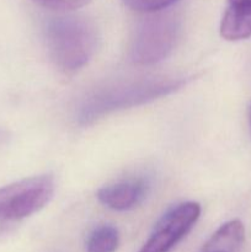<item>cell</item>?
I'll use <instances>...</instances> for the list:
<instances>
[{
  "mask_svg": "<svg viewBox=\"0 0 251 252\" xmlns=\"http://www.w3.org/2000/svg\"><path fill=\"white\" fill-rule=\"evenodd\" d=\"M220 36L226 41H241L251 37V7L228 5L220 22Z\"/></svg>",
  "mask_w": 251,
  "mask_h": 252,
  "instance_id": "ba28073f",
  "label": "cell"
},
{
  "mask_svg": "<svg viewBox=\"0 0 251 252\" xmlns=\"http://www.w3.org/2000/svg\"><path fill=\"white\" fill-rule=\"evenodd\" d=\"M229 5H240V6L251 7V0H228Z\"/></svg>",
  "mask_w": 251,
  "mask_h": 252,
  "instance_id": "7c38bea8",
  "label": "cell"
},
{
  "mask_svg": "<svg viewBox=\"0 0 251 252\" xmlns=\"http://www.w3.org/2000/svg\"><path fill=\"white\" fill-rule=\"evenodd\" d=\"M186 81L175 76H148L110 84L84 98L78 110V121L86 126L115 111L152 102L181 89Z\"/></svg>",
  "mask_w": 251,
  "mask_h": 252,
  "instance_id": "6da1fadb",
  "label": "cell"
},
{
  "mask_svg": "<svg viewBox=\"0 0 251 252\" xmlns=\"http://www.w3.org/2000/svg\"><path fill=\"white\" fill-rule=\"evenodd\" d=\"M249 126H250V130H251V107H250V111H249Z\"/></svg>",
  "mask_w": 251,
  "mask_h": 252,
  "instance_id": "4fadbf2b",
  "label": "cell"
},
{
  "mask_svg": "<svg viewBox=\"0 0 251 252\" xmlns=\"http://www.w3.org/2000/svg\"><path fill=\"white\" fill-rule=\"evenodd\" d=\"M44 9L58 12H68L78 10L88 5L91 0H33Z\"/></svg>",
  "mask_w": 251,
  "mask_h": 252,
  "instance_id": "8fae6325",
  "label": "cell"
},
{
  "mask_svg": "<svg viewBox=\"0 0 251 252\" xmlns=\"http://www.w3.org/2000/svg\"><path fill=\"white\" fill-rule=\"evenodd\" d=\"M201 216L197 202L177 204L161 217L138 252H170L196 225Z\"/></svg>",
  "mask_w": 251,
  "mask_h": 252,
  "instance_id": "5b68a950",
  "label": "cell"
},
{
  "mask_svg": "<svg viewBox=\"0 0 251 252\" xmlns=\"http://www.w3.org/2000/svg\"><path fill=\"white\" fill-rule=\"evenodd\" d=\"M46 41L54 65L65 74L83 69L100 46V33L91 20L83 16L54 17L47 24Z\"/></svg>",
  "mask_w": 251,
  "mask_h": 252,
  "instance_id": "7a4b0ae2",
  "label": "cell"
},
{
  "mask_svg": "<svg viewBox=\"0 0 251 252\" xmlns=\"http://www.w3.org/2000/svg\"><path fill=\"white\" fill-rule=\"evenodd\" d=\"M179 0H123L126 6L137 12L155 14L171 6Z\"/></svg>",
  "mask_w": 251,
  "mask_h": 252,
  "instance_id": "30bf717a",
  "label": "cell"
},
{
  "mask_svg": "<svg viewBox=\"0 0 251 252\" xmlns=\"http://www.w3.org/2000/svg\"><path fill=\"white\" fill-rule=\"evenodd\" d=\"M180 31V21L175 15L155 12L145 17L135 27L129 59L138 66L154 65L164 61L176 47Z\"/></svg>",
  "mask_w": 251,
  "mask_h": 252,
  "instance_id": "277c9868",
  "label": "cell"
},
{
  "mask_svg": "<svg viewBox=\"0 0 251 252\" xmlns=\"http://www.w3.org/2000/svg\"><path fill=\"white\" fill-rule=\"evenodd\" d=\"M147 189L143 180H127L100 189L97 198L103 206L113 211H129L142 203Z\"/></svg>",
  "mask_w": 251,
  "mask_h": 252,
  "instance_id": "8992f818",
  "label": "cell"
},
{
  "mask_svg": "<svg viewBox=\"0 0 251 252\" xmlns=\"http://www.w3.org/2000/svg\"><path fill=\"white\" fill-rule=\"evenodd\" d=\"M120 244L118 230L112 225H101L89 235L86 252H115Z\"/></svg>",
  "mask_w": 251,
  "mask_h": 252,
  "instance_id": "9c48e42d",
  "label": "cell"
},
{
  "mask_svg": "<svg viewBox=\"0 0 251 252\" xmlns=\"http://www.w3.org/2000/svg\"><path fill=\"white\" fill-rule=\"evenodd\" d=\"M52 175L27 177L0 187V240L10 235L22 219L41 211L53 198Z\"/></svg>",
  "mask_w": 251,
  "mask_h": 252,
  "instance_id": "3957f363",
  "label": "cell"
},
{
  "mask_svg": "<svg viewBox=\"0 0 251 252\" xmlns=\"http://www.w3.org/2000/svg\"><path fill=\"white\" fill-rule=\"evenodd\" d=\"M245 241V228L239 219L223 224L204 244L202 252H240Z\"/></svg>",
  "mask_w": 251,
  "mask_h": 252,
  "instance_id": "52a82bcc",
  "label": "cell"
}]
</instances>
